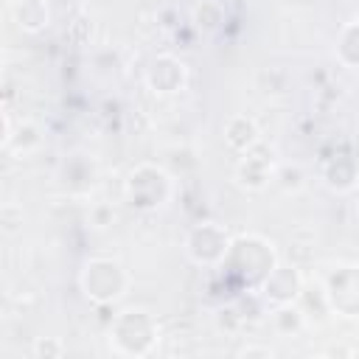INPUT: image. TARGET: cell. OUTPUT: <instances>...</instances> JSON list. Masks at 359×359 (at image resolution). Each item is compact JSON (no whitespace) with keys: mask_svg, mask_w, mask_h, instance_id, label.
Segmentation results:
<instances>
[{"mask_svg":"<svg viewBox=\"0 0 359 359\" xmlns=\"http://www.w3.org/2000/svg\"><path fill=\"white\" fill-rule=\"evenodd\" d=\"M81 292L93 303H112L126 292V269L112 258H90L79 275Z\"/></svg>","mask_w":359,"mask_h":359,"instance_id":"1","label":"cell"},{"mask_svg":"<svg viewBox=\"0 0 359 359\" xmlns=\"http://www.w3.org/2000/svg\"><path fill=\"white\" fill-rule=\"evenodd\" d=\"M171 194V177L151 165V163H143L137 165L132 174H129V182H126V196L135 208L140 210H151L157 205H163Z\"/></svg>","mask_w":359,"mask_h":359,"instance_id":"2","label":"cell"},{"mask_svg":"<svg viewBox=\"0 0 359 359\" xmlns=\"http://www.w3.org/2000/svg\"><path fill=\"white\" fill-rule=\"evenodd\" d=\"M230 244H233V241L227 238V233H224L216 222H202V224H196V227L188 233V238H185V252H188L196 264L210 266V264H222V261L227 258Z\"/></svg>","mask_w":359,"mask_h":359,"instance_id":"3","label":"cell"},{"mask_svg":"<svg viewBox=\"0 0 359 359\" xmlns=\"http://www.w3.org/2000/svg\"><path fill=\"white\" fill-rule=\"evenodd\" d=\"M154 323L146 311H123L115 325H112V334H109V342L121 345L123 339H135V356L140 353H149L151 351V342H154Z\"/></svg>","mask_w":359,"mask_h":359,"instance_id":"4","label":"cell"},{"mask_svg":"<svg viewBox=\"0 0 359 359\" xmlns=\"http://www.w3.org/2000/svg\"><path fill=\"white\" fill-rule=\"evenodd\" d=\"M356 292H359V266H342L325 283V294H328L331 311H339L345 317H359Z\"/></svg>","mask_w":359,"mask_h":359,"instance_id":"5","label":"cell"},{"mask_svg":"<svg viewBox=\"0 0 359 359\" xmlns=\"http://www.w3.org/2000/svg\"><path fill=\"white\" fill-rule=\"evenodd\" d=\"M264 289V297L272 300L275 306H283V303H297L300 292H303V278L297 275L294 266H275L266 280L261 283Z\"/></svg>","mask_w":359,"mask_h":359,"instance_id":"6","label":"cell"},{"mask_svg":"<svg viewBox=\"0 0 359 359\" xmlns=\"http://www.w3.org/2000/svg\"><path fill=\"white\" fill-rule=\"evenodd\" d=\"M149 87L160 95H171L177 93L182 84H185V65L174 56H157L149 67V76H146Z\"/></svg>","mask_w":359,"mask_h":359,"instance_id":"7","label":"cell"},{"mask_svg":"<svg viewBox=\"0 0 359 359\" xmlns=\"http://www.w3.org/2000/svg\"><path fill=\"white\" fill-rule=\"evenodd\" d=\"M224 140H227V146L233 151L244 154L258 143V123L250 115H233V118H227Z\"/></svg>","mask_w":359,"mask_h":359,"instance_id":"8","label":"cell"},{"mask_svg":"<svg viewBox=\"0 0 359 359\" xmlns=\"http://www.w3.org/2000/svg\"><path fill=\"white\" fill-rule=\"evenodd\" d=\"M255 146H258V143H255ZM255 146H252L250 151H244V154H241L238 168H236L238 182H241L244 188H250V191L264 188V185H266V180H269V160L255 157Z\"/></svg>","mask_w":359,"mask_h":359,"instance_id":"9","label":"cell"},{"mask_svg":"<svg viewBox=\"0 0 359 359\" xmlns=\"http://www.w3.org/2000/svg\"><path fill=\"white\" fill-rule=\"evenodd\" d=\"M14 11H17V22H20V28L28 31V34L42 31V28L48 25V20H50L45 0H25V3L14 6Z\"/></svg>","mask_w":359,"mask_h":359,"instance_id":"10","label":"cell"},{"mask_svg":"<svg viewBox=\"0 0 359 359\" xmlns=\"http://www.w3.org/2000/svg\"><path fill=\"white\" fill-rule=\"evenodd\" d=\"M272 323L280 334H297L303 325H306V314L297 303H283V306H275L272 311Z\"/></svg>","mask_w":359,"mask_h":359,"instance_id":"11","label":"cell"},{"mask_svg":"<svg viewBox=\"0 0 359 359\" xmlns=\"http://www.w3.org/2000/svg\"><path fill=\"white\" fill-rule=\"evenodd\" d=\"M337 56L345 65L359 67V22H351V25L342 28L339 42H337Z\"/></svg>","mask_w":359,"mask_h":359,"instance_id":"12","label":"cell"},{"mask_svg":"<svg viewBox=\"0 0 359 359\" xmlns=\"http://www.w3.org/2000/svg\"><path fill=\"white\" fill-rule=\"evenodd\" d=\"M34 353H36V356H62L65 348H62L59 339L45 337V339H36V342H34Z\"/></svg>","mask_w":359,"mask_h":359,"instance_id":"13","label":"cell"},{"mask_svg":"<svg viewBox=\"0 0 359 359\" xmlns=\"http://www.w3.org/2000/svg\"><path fill=\"white\" fill-rule=\"evenodd\" d=\"M252 353H261V356H272L275 351H272V348H244V351H241V356H252Z\"/></svg>","mask_w":359,"mask_h":359,"instance_id":"14","label":"cell"},{"mask_svg":"<svg viewBox=\"0 0 359 359\" xmlns=\"http://www.w3.org/2000/svg\"><path fill=\"white\" fill-rule=\"evenodd\" d=\"M8 3H11V6H20V3H25V0H8Z\"/></svg>","mask_w":359,"mask_h":359,"instance_id":"15","label":"cell"},{"mask_svg":"<svg viewBox=\"0 0 359 359\" xmlns=\"http://www.w3.org/2000/svg\"><path fill=\"white\" fill-rule=\"evenodd\" d=\"M356 216H359V196H356Z\"/></svg>","mask_w":359,"mask_h":359,"instance_id":"16","label":"cell"}]
</instances>
